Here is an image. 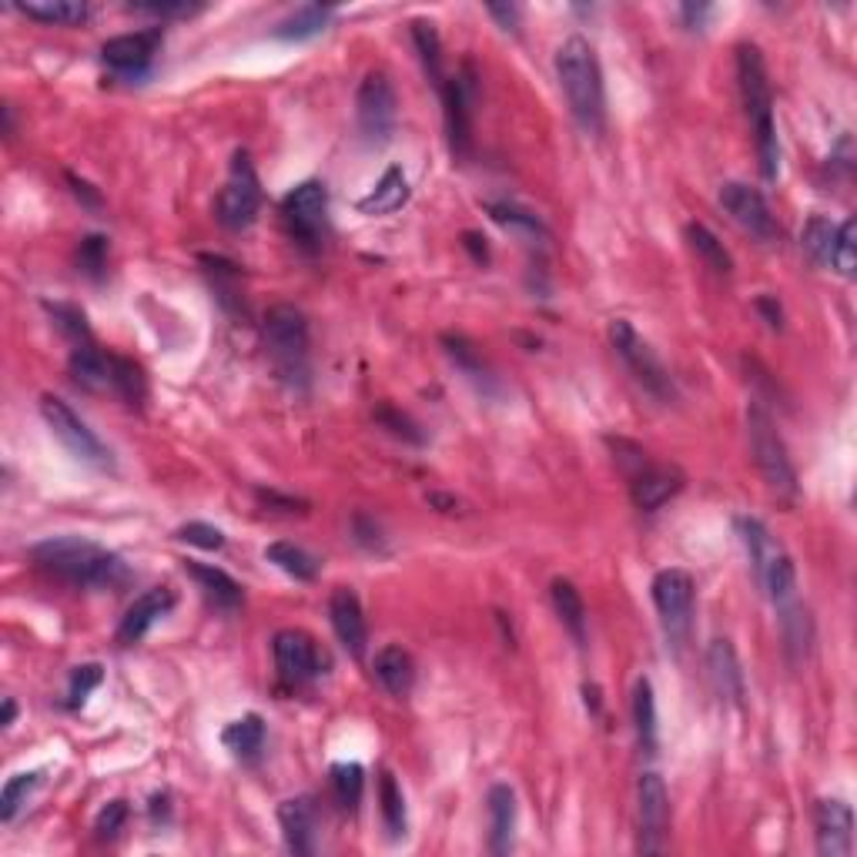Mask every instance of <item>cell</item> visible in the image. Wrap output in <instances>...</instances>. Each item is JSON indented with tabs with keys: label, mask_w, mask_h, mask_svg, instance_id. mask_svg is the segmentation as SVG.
<instances>
[{
	"label": "cell",
	"mask_w": 857,
	"mask_h": 857,
	"mask_svg": "<svg viewBox=\"0 0 857 857\" xmlns=\"http://www.w3.org/2000/svg\"><path fill=\"white\" fill-rule=\"evenodd\" d=\"M259 208H262V182L254 175L248 151H235L231 175L218 195V221L228 231H241L259 218Z\"/></svg>",
	"instance_id": "8fae6325"
},
{
	"label": "cell",
	"mask_w": 857,
	"mask_h": 857,
	"mask_svg": "<svg viewBox=\"0 0 857 857\" xmlns=\"http://www.w3.org/2000/svg\"><path fill=\"white\" fill-rule=\"evenodd\" d=\"M44 312L54 318V325H57L70 341H77V346H84V341H91L88 315H84L77 305H67V302H44Z\"/></svg>",
	"instance_id": "ee69618b"
},
{
	"label": "cell",
	"mask_w": 857,
	"mask_h": 857,
	"mask_svg": "<svg viewBox=\"0 0 857 857\" xmlns=\"http://www.w3.org/2000/svg\"><path fill=\"white\" fill-rule=\"evenodd\" d=\"M653 589V607L660 614V627L666 633V640L680 650L691 637L694 627V576L687 569H660L650 583Z\"/></svg>",
	"instance_id": "ba28073f"
},
{
	"label": "cell",
	"mask_w": 857,
	"mask_h": 857,
	"mask_svg": "<svg viewBox=\"0 0 857 857\" xmlns=\"http://www.w3.org/2000/svg\"><path fill=\"white\" fill-rule=\"evenodd\" d=\"M24 18L54 24V28H74L80 21H88V4L80 0H31V4H14Z\"/></svg>",
	"instance_id": "4dcf8cb0"
},
{
	"label": "cell",
	"mask_w": 857,
	"mask_h": 857,
	"mask_svg": "<svg viewBox=\"0 0 857 857\" xmlns=\"http://www.w3.org/2000/svg\"><path fill=\"white\" fill-rule=\"evenodd\" d=\"M489 18L499 21L502 31H520V8L517 4H489Z\"/></svg>",
	"instance_id": "11a10c76"
},
{
	"label": "cell",
	"mask_w": 857,
	"mask_h": 857,
	"mask_svg": "<svg viewBox=\"0 0 857 857\" xmlns=\"http://www.w3.org/2000/svg\"><path fill=\"white\" fill-rule=\"evenodd\" d=\"M279 824L285 834V844L292 854H315V831H318V814L312 798H289L279 804Z\"/></svg>",
	"instance_id": "7402d4cb"
},
{
	"label": "cell",
	"mask_w": 857,
	"mask_h": 857,
	"mask_svg": "<svg viewBox=\"0 0 857 857\" xmlns=\"http://www.w3.org/2000/svg\"><path fill=\"white\" fill-rule=\"evenodd\" d=\"M440 95H443V108H446V134H449L453 158L463 161L473 154V105L479 95L473 64H463L456 70V77H446Z\"/></svg>",
	"instance_id": "4fadbf2b"
},
{
	"label": "cell",
	"mask_w": 857,
	"mask_h": 857,
	"mask_svg": "<svg viewBox=\"0 0 857 857\" xmlns=\"http://www.w3.org/2000/svg\"><path fill=\"white\" fill-rule=\"evenodd\" d=\"M124 824H128V801H111L95 817V834H98V840H115Z\"/></svg>",
	"instance_id": "816d5d0a"
},
{
	"label": "cell",
	"mask_w": 857,
	"mask_h": 857,
	"mask_svg": "<svg viewBox=\"0 0 857 857\" xmlns=\"http://www.w3.org/2000/svg\"><path fill=\"white\" fill-rule=\"evenodd\" d=\"M720 205H724V211H727L747 235H753L757 241H774V238L781 235L778 218H774V211H770L767 198H763L757 188L744 185V182H727V185L720 188Z\"/></svg>",
	"instance_id": "2e32d148"
},
{
	"label": "cell",
	"mask_w": 857,
	"mask_h": 857,
	"mask_svg": "<svg viewBox=\"0 0 857 857\" xmlns=\"http://www.w3.org/2000/svg\"><path fill=\"white\" fill-rule=\"evenodd\" d=\"M550 596H553V607H556V617L563 620V627L573 633L576 643H583L586 640V607H583L579 589L569 579H553Z\"/></svg>",
	"instance_id": "1f68e13d"
},
{
	"label": "cell",
	"mask_w": 857,
	"mask_h": 857,
	"mask_svg": "<svg viewBox=\"0 0 857 857\" xmlns=\"http://www.w3.org/2000/svg\"><path fill=\"white\" fill-rule=\"evenodd\" d=\"M328 774H332V794L341 804V811H356L362 801V791H366V767L356 760H341L328 770Z\"/></svg>",
	"instance_id": "f35d334b"
},
{
	"label": "cell",
	"mask_w": 857,
	"mask_h": 857,
	"mask_svg": "<svg viewBox=\"0 0 857 857\" xmlns=\"http://www.w3.org/2000/svg\"><path fill=\"white\" fill-rule=\"evenodd\" d=\"M328 620H332V630L338 637V643L346 647L349 657H362L366 653V643H369V627H366V614H362V604L356 589L349 586H335L332 596H328Z\"/></svg>",
	"instance_id": "ac0fdd59"
},
{
	"label": "cell",
	"mask_w": 857,
	"mask_h": 857,
	"mask_svg": "<svg viewBox=\"0 0 857 857\" xmlns=\"http://www.w3.org/2000/svg\"><path fill=\"white\" fill-rule=\"evenodd\" d=\"M111 389H115L131 409H141L144 399H148V376H144V369H141L134 359L111 352Z\"/></svg>",
	"instance_id": "d590c367"
},
{
	"label": "cell",
	"mask_w": 857,
	"mask_h": 857,
	"mask_svg": "<svg viewBox=\"0 0 857 857\" xmlns=\"http://www.w3.org/2000/svg\"><path fill=\"white\" fill-rule=\"evenodd\" d=\"M680 18H683V24H687L691 31H701L704 21L710 18V8H707V4H683V8H680Z\"/></svg>",
	"instance_id": "680465c9"
},
{
	"label": "cell",
	"mask_w": 857,
	"mask_h": 857,
	"mask_svg": "<svg viewBox=\"0 0 857 857\" xmlns=\"http://www.w3.org/2000/svg\"><path fill=\"white\" fill-rule=\"evenodd\" d=\"M583 697H586V707H589L593 714H599V687H593V683H586V687H583Z\"/></svg>",
	"instance_id": "be15d7a7"
},
{
	"label": "cell",
	"mask_w": 857,
	"mask_h": 857,
	"mask_svg": "<svg viewBox=\"0 0 857 857\" xmlns=\"http://www.w3.org/2000/svg\"><path fill=\"white\" fill-rule=\"evenodd\" d=\"M67 372L74 379V386H80L84 392H105L111 386V352L105 356L98 346L84 341V346H77L70 352Z\"/></svg>",
	"instance_id": "484cf974"
},
{
	"label": "cell",
	"mask_w": 857,
	"mask_h": 857,
	"mask_svg": "<svg viewBox=\"0 0 857 857\" xmlns=\"http://www.w3.org/2000/svg\"><path fill=\"white\" fill-rule=\"evenodd\" d=\"M556 77L576 124L586 134H599L607 124V91L596 51L583 37H569L556 51Z\"/></svg>",
	"instance_id": "3957f363"
},
{
	"label": "cell",
	"mask_w": 857,
	"mask_h": 857,
	"mask_svg": "<svg viewBox=\"0 0 857 857\" xmlns=\"http://www.w3.org/2000/svg\"><path fill=\"white\" fill-rule=\"evenodd\" d=\"M747 440H750V453H753V463L763 476V482L774 489L778 496H788L794 499L798 496V473H794V463L788 456V446L778 433L774 419H770V412L763 405H750L747 409Z\"/></svg>",
	"instance_id": "8992f818"
},
{
	"label": "cell",
	"mask_w": 857,
	"mask_h": 857,
	"mask_svg": "<svg viewBox=\"0 0 857 857\" xmlns=\"http://www.w3.org/2000/svg\"><path fill=\"white\" fill-rule=\"evenodd\" d=\"M14 717H18V704H14L11 697H4V710H0V727H11Z\"/></svg>",
	"instance_id": "6125c7cd"
},
{
	"label": "cell",
	"mask_w": 857,
	"mask_h": 857,
	"mask_svg": "<svg viewBox=\"0 0 857 857\" xmlns=\"http://www.w3.org/2000/svg\"><path fill=\"white\" fill-rule=\"evenodd\" d=\"M272 653H275V670L289 687H302V683L318 676V650L308 633L279 630L272 637Z\"/></svg>",
	"instance_id": "e0dca14e"
},
{
	"label": "cell",
	"mask_w": 857,
	"mask_h": 857,
	"mask_svg": "<svg viewBox=\"0 0 857 857\" xmlns=\"http://www.w3.org/2000/svg\"><path fill=\"white\" fill-rule=\"evenodd\" d=\"M101 680H105V670H101V663H80V666H74L70 670V687H67V707H84V701L91 697V691L95 687H101Z\"/></svg>",
	"instance_id": "7dc6e473"
},
{
	"label": "cell",
	"mask_w": 857,
	"mask_h": 857,
	"mask_svg": "<svg viewBox=\"0 0 857 857\" xmlns=\"http://www.w3.org/2000/svg\"><path fill=\"white\" fill-rule=\"evenodd\" d=\"M814 827H817V854L821 857H847L854 850V811L840 798L817 801Z\"/></svg>",
	"instance_id": "d6986e66"
},
{
	"label": "cell",
	"mask_w": 857,
	"mask_h": 857,
	"mask_svg": "<svg viewBox=\"0 0 857 857\" xmlns=\"http://www.w3.org/2000/svg\"><path fill=\"white\" fill-rule=\"evenodd\" d=\"M610 446L617 449V463L623 466L627 479H630V496L633 506L643 512H657L663 502H670L680 489H683V473L676 466H663V463H650L647 453L627 440H610Z\"/></svg>",
	"instance_id": "52a82bcc"
},
{
	"label": "cell",
	"mask_w": 857,
	"mask_h": 857,
	"mask_svg": "<svg viewBox=\"0 0 857 857\" xmlns=\"http://www.w3.org/2000/svg\"><path fill=\"white\" fill-rule=\"evenodd\" d=\"M395 115H399V101H395L392 80L382 70L366 74V80L359 84V95H356V118H359L362 138L369 144L382 148L395 131Z\"/></svg>",
	"instance_id": "7c38bea8"
},
{
	"label": "cell",
	"mask_w": 857,
	"mask_h": 857,
	"mask_svg": "<svg viewBox=\"0 0 857 857\" xmlns=\"http://www.w3.org/2000/svg\"><path fill=\"white\" fill-rule=\"evenodd\" d=\"M372 670H376V680L382 683V691L392 694V697H405L415 683V660H412L409 650H402L395 643H389L376 653Z\"/></svg>",
	"instance_id": "4316f807"
},
{
	"label": "cell",
	"mask_w": 857,
	"mask_h": 857,
	"mask_svg": "<svg viewBox=\"0 0 857 857\" xmlns=\"http://www.w3.org/2000/svg\"><path fill=\"white\" fill-rule=\"evenodd\" d=\"M31 560L44 573H51L70 586L108 589V586H121L128 579V566L118 553H111L91 540H80V536H51L31 550Z\"/></svg>",
	"instance_id": "6da1fadb"
},
{
	"label": "cell",
	"mask_w": 857,
	"mask_h": 857,
	"mask_svg": "<svg viewBox=\"0 0 857 857\" xmlns=\"http://www.w3.org/2000/svg\"><path fill=\"white\" fill-rule=\"evenodd\" d=\"M637 807H640V854H660L666 847V831H670V794L660 774L647 770L637 784Z\"/></svg>",
	"instance_id": "9a60e30c"
},
{
	"label": "cell",
	"mask_w": 857,
	"mask_h": 857,
	"mask_svg": "<svg viewBox=\"0 0 857 857\" xmlns=\"http://www.w3.org/2000/svg\"><path fill=\"white\" fill-rule=\"evenodd\" d=\"M352 533H356V543L359 546H366V550H386V540H382V530H379V523L376 520H369V517H359L352 520Z\"/></svg>",
	"instance_id": "db71d44e"
},
{
	"label": "cell",
	"mask_w": 857,
	"mask_h": 857,
	"mask_svg": "<svg viewBox=\"0 0 857 857\" xmlns=\"http://www.w3.org/2000/svg\"><path fill=\"white\" fill-rule=\"evenodd\" d=\"M443 346H446V356H449L469 379L489 382V369H486L482 356L476 352V346H473L469 338H463V335H443Z\"/></svg>",
	"instance_id": "f6af8a7d"
},
{
	"label": "cell",
	"mask_w": 857,
	"mask_h": 857,
	"mask_svg": "<svg viewBox=\"0 0 857 857\" xmlns=\"http://www.w3.org/2000/svg\"><path fill=\"white\" fill-rule=\"evenodd\" d=\"M687 241H691V248L697 251V259H701L710 272H717V275H730V272H734L730 251L724 248V241H720L707 225L691 221V225H687Z\"/></svg>",
	"instance_id": "8d00e7d4"
},
{
	"label": "cell",
	"mask_w": 857,
	"mask_h": 857,
	"mask_svg": "<svg viewBox=\"0 0 857 857\" xmlns=\"http://www.w3.org/2000/svg\"><path fill=\"white\" fill-rule=\"evenodd\" d=\"M831 265H834L844 279H854V269H857V221H854V218H847V221L837 228L834 251H831Z\"/></svg>",
	"instance_id": "bcb514c9"
},
{
	"label": "cell",
	"mask_w": 857,
	"mask_h": 857,
	"mask_svg": "<svg viewBox=\"0 0 857 857\" xmlns=\"http://www.w3.org/2000/svg\"><path fill=\"white\" fill-rule=\"evenodd\" d=\"M489 807V850L496 857L512 850V834H517V794L509 784H492L486 794Z\"/></svg>",
	"instance_id": "603a6c76"
},
{
	"label": "cell",
	"mask_w": 857,
	"mask_h": 857,
	"mask_svg": "<svg viewBox=\"0 0 857 857\" xmlns=\"http://www.w3.org/2000/svg\"><path fill=\"white\" fill-rule=\"evenodd\" d=\"M128 11L148 18H188L202 11V4H188V0H148V4H128Z\"/></svg>",
	"instance_id": "f5cc1de1"
},
{
	"label": "cell",
	"mask_w": 857,
	"mask_h": 857,
	"mask_svg": "<svg viewBox=\"0 0 857 857\" xmlns=\"http://www.w3.org/2000/svg\"><path fill=\"white\" fill-rule=\"evenodd\" d=\"M282 218L299 241L315 245L325 235V225H328V192H325V185L322 182L295 185L282 198Z\"/></svg>",
	"instance_id": "5bb4252c"
},
{
	"label": "cell",
	"mask_w": 857,
	"mask_h": 857,
	"mask_svg": "<svg viewBox=\"0 0 857 857\" xmlns=\"http://www.w3.org/2000/svg\"><path fill=\"white\" fill-rule=\"evenodd\" d=\"M633 727L643 753H657V697L647 676H640L633 687Z\"/></svg>",
	"instance_id": "836d02e7"
},
{
	"label": "cell",
	"mask_w": 857,
	"mask_h": 857,
	"mask_svg": "<svg viewBox=\"0 0 857 857\" xmlns=\"http://www.w3.org/2000/svg\"><path fill=\"white\" fill-rule=\"evenodd\" d=\"M463 245H466V251L473 254V262H479V265L489 262V245H486V238H482L479 231H466V235H463Z\"/></svg>",
	"instance_id": "6f0895ef"
},
{
	"label": "cell",
	"mask_w": 857,
	"mask_h": 857,
	"mask_svg": "<svg viewBox=\"0 0 857 857\" xmlns=\"http://www.w3.org/2000/svg\"><path fill=\"white\" fill-rule=\"evenodd\" d=\"M376 422L386 428V433H392L395 440H405V443H415V446H422L425 443V436L419 433V425L405 415V412H399V409H392L389 402H382L376 412Z\"/></svg>",
	"instance_id": "c3c4849f"
},
{
	"label": "cell",
	"mask_w": 857,
	"mask_h": 857,
	"mask_svg": "<svg viewBox=\"0 0 857 857\" xmlns=\"http://www.w3.org/2000/svg\"><path fill=\"white\" fill-rule=\"evenodd\" d=\"M67 185L74 188V195L77 198H84V205H91V208H101V195L88 185V182H80L77 175H67Z\"/></svg>",
	"instance_id": "91938a15"
},
{
	"label": "cell",
	"mask_w": 857,
	"mask_h": 857,
	"mask_svg": "<svg viewBox=\"0 0 857 857\" xmlns=\"http://www.w3.org/2000/svg\"><path fill=\"white\" fill-rule=\"evenodd\" d=\"M221 744L238 757V760H254L265 747V720L259 714H245L238 720H231L221 730Z\"/></svg>",
	"instance_id": "f1b7e54d"
},
{
	"label": "cell",
	"mask_w": 857,
	"mask_h": 857,
	"mask_svg": "<svg viewBox=\"0 0 857 857\" xmlns=\"http://www.w3.org/2000/svg\"><path fill=\"white\" fill-rule=\"evenodd\" d=\"M737 88H740V101H744V111L753 128L760 175H763V182H778L781 141H778V124H774V91H770L767 64H763V54L757 44L737 47Z\"/></svg>",
	"instance_id": "7a4b0ae2"
},
{
	"label": "cell",
	"mask_w": 857,
	"mask_h": 857,
	"mask_svg": "<svg viewBox=\"0 0 857 857\" xmlns=\"http://www.w3.org/2000/svg\"><path fill=\"white\" fill-rule=\"evenodd\" d=\"M175 540H182V543H188V546H198V550H221L225 546V533L218 530V527H211V523H185L178 533H175Z\"/></svg>",
	"instance_id": "f907efd6"
},
{
	"label": "cell",
	"mask_w": 857,
	"mask_h": 857,
	"mask_svg": "<svg viewBox=\"0 0 857 857\" xmlns=\"http://www.w3.org/2000/svg\"><path fill=\"white\" fill-rule=\"evenodd\" d=\"M265 349L275 366V372L292 386L305 389L308 386V318L295 305H272L262 322Z\"/></svg>",
	"instance_id": "277c9868"
},
{
	"label": "cell",
	"mask_w": 857,
	"mask_h": 857,
	"mask_svg": "<svg viewBox=\"0 0 857 857\" xmlns=\"http://www.w3.org/2000/svg\"><path fill=\"white\" fill-rule=\"evenodd\" d=\"M707 670L720 697H727L730 704L744 701V670L730 640H714L707 647Z\"/></svg>",
	"instance_id": "cb8c5ba5"
},
{
	"label": "cell",
	"mask_w": 857,
	"mask_h": 857,
	"mask_svg": "<svg viewBox=\"0 0 857 857\" xmlns=\"http://www.w3.org/2000/svg\"><path fill=\"white\" fill-rule=\"evenodd\" d=\"M834 238H837V225L824 215H814L804 231H801V245L817 265H831V251H834Z\"/></svg>",
	"instance_id": "b9f144b4"
},
{
	"label": "cell",
	"mask_w": 857,
	"mask_h": 857,
	"mask_svg": "<svg viewBox=\"0 0 857 857\" xmlns=\"http://www.w3.org/2000/svg\"><path fill=\"white\" fill-rule=\"evenodd\" d=\"M610 341L617 356L627 362L630 376L657 399H673V379L666 372V366L660 362V356L650 349V341L627 322V318H614L610 322Z\"/></svg>",
	"instance_id": "30bf717a"
},
{
	"label": "cell",
	"mask_w": 857,
	"mask_h": 857,
	"mask_svg": "<svg viewBox=\"0 0 857 857\" xmlns=\"http://www.w3.org/2000/svg\"><path fill=\"white\" fill-rule=\"evenodd\" d=\"M265 560H269L272 566H279L285 576L302 579V583H312V579L318 576V560H315L308 550H302V546H295V543H289V540L269 543V546H265Z\"/></svg>",
	"instance_id": "d6a6232c"
},
{
	"label": "cell",
	"mask_w": 857,
	"mask_h": 857,
	"mask_svg": "<svg viewBox=\"0 0 857 857\" xmlns=\"http://www.w3.org/2000/svg\"><path fill=\"white\" fill-rule=\"evenodd\" d=\"M328 21H332V8L305 4V8H299L295 14H289L285 21H279L272 34L282 37V41H308V37L322 34Z\"/></svg>",
	"instance_id": "74e56055"
},
{
	"label": "cell",
	"mask_w": 857,
	"mask_h": 857,
	"mask_svg": "<svg viewBox=\"0 0 857 857\" xmlns=\"http://www.w3.org/2000/svg\"><path fill=\"white\" fill-rule=\"evenodd\" d=\"M757 312L767 318L770 328H781V325H784V312H781V302H778L774 295H760V299H757Z\"/></svg>",
	"instance_id": "9f6ffc18"
},
{
	"label": "cell",
	"mask_w": 857,
	"mask_h": 857,
	"mask_svg": "<svg viewBox=\"0 0 857 857\" xmlns=\"http://www.w3.org/2000/svg\"><path fill=\"white\" fill-rule=\"evenodd\" d=\"M41 415L74 459L88 463L95 469H111V449L95 436V428H88V422H84L64 399H57L51 392L41 395Z\"/></svg>",
	"instance_id": "9c48e42d"
},
{
	"label": "cell",
	"mask_w": 857,
	"mask_h": 857,
	"mask_svg": "<svg viewBox=\"0 0 857 857\" xmlns=\"http://www.w3.org/2000/svg\"><path fill=\"white\" fill-rule=\"evenodd\" d=\"M167 811H171V807H167V794H154V798H151V821H154V824H158V817L167 821Z\"/></svg>",
	"instance_id": "94428289"
},
{
	"label": "cell",
	"mask_w": 857,
	"mask_h": 857,
	"mask_svg": "<svg viewBox=\"0 0 857 857\" xmlns=\"http://www.w3.org/2000/svg\"><path fill=\"white\" fill-rule=\"evenodd\" d=\"M379 804H382V824H386L389 837H392V840L405 837V831H409L405 798H402V788H399L395 774H389V770H386L382 781H379Z\"/></svg>",
	"instance_id": "ab89813d"
},
{
	"label": "cell",
	"mask_w": 857,
	"mask_h": 857,
	"mask_svg": "<svg viewBox=\"0 0 857 857\" xmlns=\"http://www.w3.org/2000/svg\"><path fill=\"white\" fill-rule=\"evenodd\" d=\"M161 28H151V31H138V34H118L111 41H105L101 47V57L108 67H115L118 74H144L151 57L158 54L161 47Z\"/></svg>",
	"instance_id": "ffe728a7"
},
{
	"label": "cell",
	"mask_w": 857,
	"mask_h": 857,
	"mask_svg": "<svg viewBox=\"0 0 857 857\" xmlns=\"http://www.w3.org/2000/svg\"><path fill=\"white\" fill-rule=\"evenodd\" d=\"M409 202V182H405V171L402 167H389L386 175L379 178V185L359 198V211L362 215H389L399 211Z\"/></svg>",
	"instance_id": "83f0119b"
},
{
	"label": "cell",
	"mask_w": 857,
	"mask_h": 857,
	"mask_svg": "<svg viewBox=\"0 0 857 857\" xmlns=\"http://www.w3.org/2000/svg\"><path fill=\"white\" fill-rule=\"evenodd\" d=\"M185 569H188V576L198 583V589L211 599L218 610H228V614H231V610H238V607L245 604L241 583H238L235 576H228L225 569L208 566V563H195V560H188Z\"/></svg>",
	"instance_id": "d4e9b609"
},
{
	"label": "cell",
	"mask_w": 857,
	"mask_h": 857,
	"mask_svg": "<svg viewBox=\"0 0 857 857\" xmlns=\"http://www.w3.org/2000/svg\"><path fill=\"white\" fill-rule=\"evenodd\" d=\"M778 610H781V633H784V647H788L791 660H804L814 643V620H811L807 607L791 599V604H784Z\"/></svg>",
	"instance_id": "f546056e"
},
{
	"label": "cell",
	"mask_w": 857,
	"mask_h": 857,
	"mask_svg": "<svg viewBox=\"0 0 857 857\" xmlns=\"http://www.w3.org/2000/svg\"><path fill=\"white\" fill-rule=\"evenodd\" d=\"M171 607H175V593H171L167 586H154V589L141 593L134 604L128 607V614L121 617L118 643H121V647H134Z\"/></svg>",
	"instance_id": "44dd1931"
},
{
	"label": "cell",
	"mask_w": 857,
	"mask_h": 857,
	"mask_svg": "<svg viewBox=\"0 0 857 857\" xmlns=\"http://www.w3.org/2000/svg\"><path fill=\"white\" fill-rule=\"evenodd\" d=\"M486 211H489V218H492L496 225H502V228H509V231H520V235H530V238H546L543 218L533 215V211H527V208H520V205H512V202H489Z\"/></svg>",
	"instance_id": "60d3db41"
},
{
	"label": "cell",
	"mask_w": 857,
	"mask_h": 857,
	"mask_svg": "<svg viewBox=\"0 0 857 857\" xmlns=\"http://www.w3.org/2000/svg\"><path fill=\"white\" fill-rule=\"evenodd\" d=\"M41 770H24V774H14L8 784H4V791H0V821L4 824H11L14 817H18V811H21V804L31 798V791L41 784Z\"/></svg>",
	"instance_id": "7bdbcfd3"
},
{
	"label": "cell",
	"mask_w": 857,
	"mask_h": 857,
	"mask_svg": "<svg viewBox=\"0 0 857 857\" xmlns=\"http://www.w3.org/2000/svg\"><path fill=\"white\" fill-rule=\"evenodd\" d=\"M409 34H412V44H415V51L422 57L425 74L433 77L436 88H443V84H446V74H443V41H440L436 24L433 21H412Z\"/></svg>",
	"instance_id": "e575fe53"
},
{
	"label": "cell",
	"mask_w": 857,
	"mask_h": 857,
	"mask_svg": "<svg viewBox=\"0 0 857 857\" xmlns=\"http://www.w3.org/2000/svg\"><path fill=\"white\" fill-rule=\"evenodd\" d=\"M105 265H108V238L105 235H88L80 241V248H77V269L84 275H91V279H101Z\"/></svg>",
	"instance_id": "681fc988"
},
{
	"label": "cell",
	"mask_w": 857,
	"mask_h": 857,
	"mask_svg": "<svg viewBox=\"0 0 857 857\" xmlns=\"http://www.w3.org/2000/svg\"><path fill=\"white\" fill-rule=\"evenodd\" d=\"M737 530H740V540L753 563V573H757L763 593L770 596V604L784 607L791 599H798V569H794V560L784 550V543L760 520H750V517L737 520Z\"/></svg>",
	"instance_id": "5b68a950"
}]
</instances>
